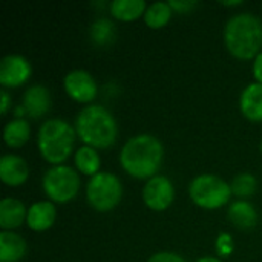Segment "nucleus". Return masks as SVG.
<instances>
[{"instance_id":"9","label":"nucleus","mask_w":262,"mask_h":262,"mask_svg":"<svg viewBox=\"0 0 262 262\" xmlns=\"http://www.w3.org/2000/svg\"><path fill=\"white\" fill-rule=\"evenodd\" d=\"M141 198L149 210L166 212L175 201V186L169 177L158 173L144 183Z\"/></svg>"},{"instance_id":"19","label":"nucleus","mask_w":262,"mask_h":262,"mask_svg":"<svg viewBox=\"0 0 262 262\" xmlns=\"http://www.w3.org/2000/svg\"><path fill=\"white\" fill-rule=\"evenodd\" d=\"M74 167L78 173L84 177H95L101 170V157L100 152L91 146H80L74 154Z\"/></svg>"},{"instance_id":"26","label":"nucleus","mask_w":262,"mask_h":262,"mask_svg":"<svg viewBox=\"0 0 262 262\" xmlns=\"http://www.w3.org/2000/svg\"><path fill=\"white\" fill-rule=\"evenodd\" d=\"M169 3L177 14H189L198 6V2L195 0H170Z\"/></svg>"},{"instance_id":"20","label":"nucleus","mask_w":262,"mask_h":262,"mask_svg":"<svg viewBox=\"0 0 262 262\" xmlns=\"http://www.w3.org/2000/svg\"><path fill=\"white\" fill-rule=\"evenodd\" d=\"M147 6L149 5L144 0H112L107 9L118 21H134L144 17Z\"/></svg>"},{"instance_id":"15","label":"nucleus","mask_w":262,"mask_h":262,"mask_svg":"<svg viewBox=\"0 0 262 262\" xmlns=\"http://www.w3.org/2000/svg\"><path fill=\"white\" fill-rule=\"evenodd\" d=\"M239 111L252 123H262V84L249 83L239 95Z\"/></svg>"},{"instance_id":"31","label":"nucleus","mask_w":262,"mask_h":262,"mask_svg":"<svg viewBox=\"0 0 262 262\" xmlns=\"http://www.w3.org/2000/svg\"><path fill=\"white\" fill-rule=\"evenodd\" d=\"M261 154H262V140H261Z\"/></svg>"},{"instance_id":"7","label":"nucleus","mask_w":262,"mask_h":262,"mask_svg":"<svg viewBox=\"0 0 262 262\" xmlns=\"http://www.w3.org/2000/svg\"><path fill=\"white\" fill-rule=\"evenodd\" d=\"M123 183L112 172H100L86 184V201L98 213H107L123 200Z\"/></svg>"},{"instance_id":"22","label":"nucleus","mask_w":262,"mask_h":262,"mask_svg":"<svg viewBox=\"0 0 262 262\" xmlns=\"http://www.w3.org/2000/svg\"><path fill=\"white\" fill-rule=\"evenodd\" d=\"M173 9L169 2H154L147 6L144 12V23L150 29H163L172 20Z\"/></svg>"},{"instance_id":"12","label":"nucleus","mask_w":262,"mask_h":262,"mask_svg":"<svg viewBox=\"0 0 262 262\" xmlns=\"http://www.w3.org/2000/svg\"><path fill=\"white\" fill-rule=\"evenodd\" d=\"M29 178L26 160L17 154H5L0 158V180L8 187H20Z\"/></svg>"},{"instance_id":"2","label":"nucleus","mask_w":262,"mask_h":262,"mask_svg":"<svg viewBox=\"0 0 262 262\" xmlns=\"http://www.w3.org/2000/svg\"><path fill=\"white\" fill-rule=\"evenodd\" d=\"M74 127L78 140L97 150H106L118 140V123L114 114L98 103L80 109Z\"/></svg>"},{"instance_id":"16","label":"nucleus","mask_w":262,"mask_h":262,"mask_svg":"<svg viewBox=\"0 0 262 262\" xmlns=\"http://www.w3.org/2000/svg\"><path fill=\"white\" fill-rule=\"evenodd\" d=\"M227 218L235 227L241 230H250L258 226L259 215L256 207L249 200H235L229 204Z\"/></svg>"},{"instance_id":"24","label":"nucleus","mask_w":262,"mask_h":262,"mask_svg":"<svg viewBox=\"0 0 262 262\" xmlns=\"http://www.w3.org/2000/svg\"><path fill=\"white\" fill-rule=\"evenodd\" d=\"M215 252H216V256L220 259L232 256V253L235 252V241H233V236L229 232H221L216 236V239H215Z\"/></svg>"},{"instance_id":"5","label":"nucleus","mask_w":262,"mask_h":262,"mask_svg":"<svg viewBox=\"0 0 262 262\" xmlns=\"http://www.w3.org/2000/svg\"><path fill=\"white\" fill-rule=\"evenodd\" d=\"M233 193L230 183L213 173L196 175L189 183V198L190 201L204 210H218L230 204Z\"/></svg>"},{"instance_id":"25","label":"nucleus","mask_w":262,"mask_h":262,"mask_svg":"<svg viewBox=\"0 0 262 262\" xmlns=\"http://www.w3.org/2000/svg\"><path fill=\"white\" fill-rule=\"evenodd\" d=\"M146 262H187L181 255L175 253V252H169V250H163V252H157L154 255H150V258Z\"/></svg>"},{"instance_id":"30","label":"nucleus","mask_w":262,"mask_h":262,"mask_svg":"<svg viewBox=\"0 0 262 262\" xmlns=\"http://www.w3.org/2000/svg\"><path fill=\"white\" fill-rule=\"evenodd\" d=\"M243 3H244V2H241V0H233V2H221V5H223V6H233V8H235V6H241Z\"/></svg>"},{"instance_id":"23","label":"nucleus","mask_w":262,"mask_h":262,"mask_svg":"<svg viewBox=\"0 0 262 262\" xmlns=\"http://www.w3.org/2000/svg\"><path fill=\"white\" fill-rule=\"evenodd\" d=\"M258 178L250 172H241L230 181L232 193L233 196H236V200L252 198L258 192Z\"/></svg>"},{"instance_id":"18","label":"nucleus","mask_w":262,"mask_h":262,"mask_svg":"<svg viewBox=\"0 0 262 262\" xmlns=\"http://www.w3.org/2000/svg\"><path fill=\"white\" fill-rule=\"evenodd\" d=\"M2 137L6 147L18 150L31 138V124L25 118H12L5 124Z\"/></svg>"},{"instance_id":"10","label":"nucleus","mask_w":262,"mask_h":262,"mask_svg":"<svg viewBox=\"0 0 262 262\" xmlns=\"http://www.w3.org/2000/svg\"><path fill=\"white\" fill-rule=\"evenodd\" d=\"M32 66L20 54H8L0 60V84L3 89H17L29 81Z\"/></svg>"},{"instance_id":"17","label":"nucleus","mask_w":262,"mask_h":262,"mask_svg":"<svg viewBox=\"0 0 262 262\" xmlns=\"http://www.w3.org/2000/svg\"><path fill=\"white\" fill-rule=\"evenodd\" d=\"M26 239L15 232H0V262H20L26 256Z\"/></svg>"},{"instance_id":"1","label":"nucleus","mask_w":262,"mask_h":262,"mask_svg":"<svg viewBox=\"0 0 262 262\" xmlns=\"http://www.w3.org/2000/svg\"><path fill=\"white\" fill-rule=\"evenodd\" d=\"M118 160L129 177L147 181L158 175L163 166L164 146L152 134H137L123 144Z\"/></svg>"},{"instance_id":"11","label":"nucleus","mask_w":262,"mask_h":262,"mask_svg":"<svg viewBox=\"0 0 262 262\" xmlns=\"http://www.w3.org/2000/svg\"><path fill=\"white\" fill-rule=\"evenodd\" d=\"M21 106L26 112V117L32 120L43 118L52 106L49 89L40 83L28 86L21 97Z\"/></svg>"},{"instance_id":"6","label":"nucleus","mask_w":262,"mask_h":262,"mask_svg":"<svg viewBox=\"0 0 262 262\" xmlns=\"http://www.w3.org/2000/svg\"><path fill=\"white\" fill-rule=\"evenodd\" d=\"M81 187L80 173L68 164L51 166L41 178L43 193L54 204H68L77 198Z\"/></svg>"},{"instance_id":"8","label":"nucleus","mask_w":262,"mask_h":262,"mask_svg":"<svg viewBox=\"0 0 262 262\" xmlns=\"http://www.w3.org/2000/svg\"><path fill=\"white\" fill-rule=\"evenodd\" d=\"M63 88L66 95L80 104H94L98 95V83L95 77L86 69H72L63 78Z\"/></svg>"},{"instance_id":"27","label":"nucleus","mask_w":262,"mask_h":262,"mask_svg":"<svg viewBox=\"0 0 262 262\" xmlns=\"http://www.w3.org/2000/svg\"><path fill=\"white\" fill-rule=\"evenodd\" d=\"M12 107V98L8 92V89H3L0 91V114L2 115H6Z\"/></svg>"},{"instance_id":"29","label":"nucleus","mask_w":262,"mask_h":262,"mask_svg":"<svg viewBox=\"0 0 262 262\" xmlns=\"http://www.w3.org/2000/svg\"><path fill=\"white\" fill-rule=\"evenodd\" d=\"M195 262H224L223 259H220L218 256H201L200 259H196Z\"/></svg>"},{"instance_id":"13","label":"nucleus","mask_w":262,"mask_h":262,"mask_svg":"<svg viewBox=\"0 0 262 262\" xmlns=\"http://www.w3.org/2000/svg\"><path fill=\"white\" fill-rule=\"evenodd\" d=\"M57 220V207L49 200L35 201L28 207L26 226L37 233L49 230Z\"/></svg>"},{"instance_id":"3","label":"nucleus","mask_w":262,"mask_h":262,"mask_svg":"<svg viewBox=\"0 0 262 262\" xmlns=\"http://www.w3.org/2000/svg\"><path fill=\"white\" fill-rule=\"evenodd\" d=\"M229 54L238 60H253L262 48V20L252 12L232 15L223 29Z\"/></svg>"},{"instance_id":"4","label":"nucleus","mask_w":262,"mask_h":262,"mask_svg":"<svg viewBox=\"0 0 262 262\" xmlns=\"http://www.w3.org/2000/svg\"><path fill=\"white\" fill-rule=\"evenodd\" d=\"M77 138L72 123L63 118H49L37 130V149L40 157L51 166L66 164L75 154Z\"/></svg>"},{"instance_id":"14","label":"nucleus","mask_w":262,"mask_h":262,"mask_svg":"<svg viewBox=\"0 0 262 262\" xmlns=\"http://www.w3.org/2000/svg\"><path fill=\"white\" fill-rule=\"evenodd\" d=\"M28 206L12 196H5L0 201V229L14 232L26 223Z\"/></svg>"},{"instance_id":"21","label":"nucleus","mask_w":262,"mask_h":262,"mask_svg":"<svg viewBox=\"0 0 262 262\" xmlns=\"http://www.w3.org/2000/svg\"><path fill=\"white\" fill-rule=\"evenodd\" d=\"M89 37H91V41L98 48H106L112 45L117 37L115 23L107 17L95 18L89 28Z\"/></svg>"},{"instance_id":"28","label":"nucleus","mask_w":262,"mask_h":262,"mask_svg":"<svg viewBox=\"0 0 262 262\" xmlns=\"http://www.w3.org/2000/svg\"><path fill=\"white\" fill-rule=\"evenodd\" d=\"M252 74H253L255 81L262 84V51L253 58V63H252Z\"/></svg>"}]
</instances>
